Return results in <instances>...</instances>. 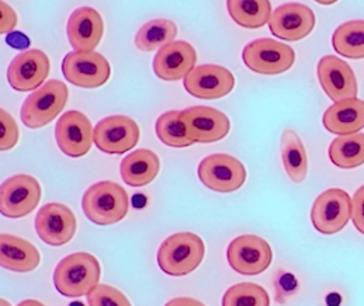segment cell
Instances as JSON below:
<instances>
[{
    "label": "cell",
    "instance_id": "7402d4cb",
    "mask_svg": "<svg viewBox=\"0 0 364 306\" xmlns=\"http://www.w3.org/2000/svg\"><path fill=\"white\" fill-rule=\"evenodd\" d=\"M322 123L328 132L339 136L359 133L364 128V100L356 97L332 104L325 111Z\"/></svg>",
    "mask_w": 364,
    "mask_h": 306
},
{
    "label": "cell",
    "instance_id": "f546056e",
    "mask_svg": "<svg viewBox=\"0 0 364 306\" xmlns=\"http://www.w3.org/2000/svg\"><path fill=\"white\" fill-rule=\"evenodd\" d=\"M223 306H270V297L259 284L240 283L227 290Z\"/></svg>",
    "mask_w": 364,
    "mask_h": 306
},
{
    "label": "cell",
    "instance_id": "74e56055",
    "mask_svg": "<svg viewBox=\"0 0 364 306\" xmlns=\"http://www.w3.org/2000/svg\"><path fill=\"white\" fill-rule=\"evenodd\" d=\"M69 306H83V304L82 302H75V304H70Z\"/></svg>",
    "mask_w": 364,
    "mask_h": 306
},
{
    "label": "cell",
    "instance_id": "cb8c5ba5",
    "mask_svg": "<svg viewBox=\"0 0 364 306\" xmlns=\"http://www.w3.org/2000/svg\"><path fill=\"white\" fill-rule=\"evenodd\" d=\"M282 160L287 176L294 183H303L308 175V156L300 135L294 129L282 133Z\"/></svg>",
    "mask_w": 364,
    "mask_h": 306
},
{
    "label": "cell",
    "instance_id": "ac0fdd59",
    "mask_svg": "<svg viewBox=\"0 0 364 306\" xmlns=\"http://www.w3.org/2000/svg\"><path fill=\"white\" fill-rule=\"evenodd\" d=\"M57 143L66 156H85L95 142V128L90 120L80 111H68L55 125Z\"/></svg>",
    "mask_w": 364,
    "mask_h": 306
},
{
    "label": "cell",
    "instance_id": "8d00e7d4",
    "mask_svg": "<svg viewBox=\"0 0 364 306\" xmlns=\"http://www.w3.org/2000/svg\"><path fill=\"white\" fill-rule=\"evenodd\" d=\"M0 305H1V306H11V305H10V302H7V301H6V300H1V301H0Z\"/></svg>",
    "mask_w": 364,
    "mask_h": 306
},
{
    "label": "cell",
    "instance_id": "8992f818",
    "mask_svg": "<svg viewBox=\"0 0 364 306\" xmlns=\"http://www.w3.org/2000/svg\"><path fill=\"white\" fill-rule=\"evenodd\" d=\"M352 218V198L341 188H329L314 201L311 221L314 228L323 235L341 232Z\"/></svg>",
    "mask_w": 364,
    "mask_h": 306
},
{
    "label": "cell",
    "instance_id": "5b68a950",
    "mask_svg": "<svg viewBox=\"0 0 364 306\" xmlns=\"http://www.w3.org/2000/svg\"><path fill=\"white\" fill-rule=\"evenodd\" d=\"M242 61L255 73L273 76L291 69L296 53L290 45L277 40L259 38L243 48Z\"/></svg>",
    "mask_w": 364,
    "mask_h": 306
},
{
    "label": "cell",
    "instance_id": "9c48e42d",
    "mask_svg": "<svg viewBox=\"0 0 364 306\" xmlns=\"http://www.w3.org/2000/svg\"><path fill=\"white\" fill-rule=\"evenodd\" d=\"M197 176L201 184L217 192H232L246 182V169L242 162L227 153L205 156L198 168Z\"/></svg>",
    "mask_w": 364,
    "mask_h": 306
},
{
    "label": "cell",
    "instance_id": "d4e9b609",
    "mask_svg": "<svg viewBox=\"0 0 364 306\" xmlns=\"http://www.w3.org/2000/svg\"><path fill=\"white\" fill-rule=\"evenodd\" d=\"M178 24L168 18H154L145 23L135 34V45L139 51L152 53L171 44L178 37Z\"/></svg>",
    "mask_w": 364,
    "mask_h": 306
},
{
    "label": "cell",
    "instance_id": "4316f807",
    "mask_svg": "<svg viewBox=\"0 0 364 306\" xmlns=\"http://www.w3.org/2000/svg\"><path fill=\"white\" fill-rule=\"evenodd\" d=\"M331 162L341 169H355L364 165V133L338 136L328 151Z\"/></svg>",
    "mask_w": 364,
    "mask_h": 306
},
{
    "label": "cell",
    "instance_id": "7a4b0ae2",
    "mask_svg": "<svg viewBox=\"0 0 364 306\" xmlns=\"http://www.w3.org/2000/svg\"><path fill=\"white\" fill-rule=\"evenodd\" d=\"M82 209L86 218L100 226L113 225L122 221L129 209V198L120 184L97 182L83 194Z\"/></svg>",
    "mask_w": 364,
    "mask_h": 306
},
{
    "label": "cell",
    "instance_id": "e575fe53",
    "mask_svg": "<svg viewBox=\"0 0 364 306\" xmlns=\"http://www.w3.org/2000/svg\"><path fill=\"white\" fill-rule=\"evenodd\" d=\"M165 306H205L201 301L196 300V298H190V297H178L171 300L169 302H166Z\"/></svg>",
    "mask_w": 364,
    "mask_h": 306
},
{
    "label": "cell",
    "instance_id": "4fadbf2b",
    "mask_svg": "<svg viewBox=\"0 0 364 306\" xmlns=\"http://www.w3.org/2000/svg\"><path fill=\"white\" fill-rule=\"evenodd\" d=\"M77 219L73 211L61 202H50L40 208L36 217L38 238L50 246L69 244L76 235Z\"/></svg>",
    "mask_w": 364,
    "mask_h": 306
},
{
    "label": "cell",
    "instance_id": "9a60e30c",
    "mask_svg": "<svg viewBox=\"0 0 364 306\" xmlns=\"http://www.w3.org/2000/svg\"><path fill=\"white\" fill-rule=\"evenodd\" d=\"M316 75L321 87L333 103L356 99L358 79L348 62L335 55L322 57L316 66Z\"/></svg>",
    "mask_w": 364,
    "mask_h": 306
},
{
    "label": "cell",
    "instance_id": "603a6c76",
    "mask_svg": "<svg viewBox=\"0 0 364 306\" xmlns=\"http://www.w3.org/2000/svg\"><path fill=\"white\" fill-rule=\"evenodd\" d=\"M161 170V160L154 151L138 149L122 160V182L131 187H145L152 183Z\"/></svg>",
    "mask_w": 364,
    "mask_h": 306
},
{
    "label": "cell",
    "instance_id": "7c38bea8",
    "mask_svg": "<svg viewBox=\"0 0 364 306\" xmlns=\"http://www.w3.org/2000/svg\"><path fill=\"white\" fill-rule=\"evenodd\" d=\"M188 94L203 100H217L228 96L235 87V76L221 65H200L184 79Z\"/></svg>",
    "mask_w": 364,
    "mask_h": 306
},
{
    "label": "cell",
    "instance_id": "ffe728a7",
    "mask_svg": "<svg viewBox=\"0 0 364 306\" xmlns=\"http://www.w3.org/2000/svg\"><path fill=\"white\" fill-rule=\"evenodd\" d=\"M197 63V53L187 41H173L162 47L154 61V73L166 82H176L186 79Z\"/></svg>",
    "mask_w": 364,
    "mask_h": 306
},
{
    "label": "cell",
    "instance_id": "f1b7e54d",
    "mask_svg": "<svg viewBox=\"0 0 364 306\" xmlns=\"http://www.w3.org/2000/svg\"><path fill=\"white\" fill-rule=\"evenodd\" d=\"M155 132L159 141L171 148H187L194 145L183 123L182 111L178 110L161 114L155 124Z\"/></svg>",
    "mask_w": 364,
    "mask_h": 306
},
{
    "label": "cell",
    "instance_id": "d590c367",
    "mask_svg": "<svg viewBox=\"0 0 364 306\" xmlns=\"http://www.w3.org/2000/svg\"><path fill=\"white\" fill-rule=\"evenodd\" d=\"M17 306H46L43 302L37 301V300H26L23 302H20Z\"/></svg>",
    "mask_w": 364,
    "mask_h": 306
},
{
    "label": "cell",
    "instance_id": "2e32d148",
    "mask_svg": "<svg viewBox=\"0 0 364 306\" xmlns=\"http://www.w3.org/2000/svg\"><path fill=\"white\" fill-rule=\"evenodd\" d=\"M182 120L194 143L218 142L231 129V121L225 113L207 106H194L183 110Z\"/></svg>",
    "mask_w": 364,
    "mask_h": 306
},
{
    "label": "cell",
    "instance_id": "277c9868",
    "mask_svg": "<svg viewBox=\"0 0 364 306\" xmlns=\"http://www.w3.org/2000/svg\"><path fill=\"white\" fill-rule=\"evenodd\" d=\"M68 99L66 83L58 79L48 80L24 100L20 111L21 121L31 129L43 128L61 114Z\"/></svg>",
    "mask_w": 364,
    "mask_h": 306
},
{
    "label": "cell",
    "instance_id": "30bf717a",
    "mask_svg": "<svg viewBox=\"0 0 364 306\" xmlns=\"http://www.w3.org/2000/svg\"><path fill=\"white\" fill-rule=\"evenodd\" d=\"M227 258L235 273L241 275H259L270 267L273 251L263 238L242 235L230 244Z\"/></svg>",
    "mask_w": 364,
    "mask_h": 306
},
{
    "label": "cell",
    "instance_id": "484cf974",
    "mask_svg": "<svg viewBox=\"0 0 364 306\" xmlns=\"http://www.w3.org/2000/svg\"><path fill=\"white\" fill-rule=\"evenodd\" d=\"M227 9L231 18L243 28H260L273 14L269 0H228Z\"/></svg>",
    "mask_w": 364,
    "mask_h": 306
},
{
    "label": "cell",
    "instance_id": "44dd1931",
    "mask_svg": "<svg viewBox=\"0 0 364 306\" xmlns=\"http://www.w3.org/2000/svg\"><path fill=\"white\" fill-rule=\"evenodd\" d=\"M41 263V254L31 242L3 234L0 236V264L14 273H30Z\"/></svg>",
    "mask_w": 364,
    "mask_h": 306
},
{
    "label": "cell",
    "instance_id": "836d02e7",
    "mask_svg": "<svg viewBox=\"0 0 364 306\" xmlns=\"http://www.w3.org/2000/svg\"><path fill=\"white\" fill-rule=\"evenodd\" d=\"M0 33L9 34L17 27V13L6 1H0Z\"/></svg>",
    "mask_w": 364,
    "mask_h": 306
},
{
    "label": "cell",
    "instance_id": "6da1fadb",
    "mask_svg": "<svg viewBox=\"0 0 364 306\" xmlns=\"http://www.w3.org/2000/svg\"><path fill=\"white\" fill-rule=\"evenodd\" d=\"M100 263L86 251L72 253L63 257L54 270V285L68 298L87 297L100 283Z\"/></svg>",
    "mask_w": 364,
    "mask_h": 306
},
{
    "label": "cell",
    "instance_id": "83f0119b",
    "mask_svg": "<svg viewBox=\"0 0 364 306\" xmlns=\"http://www.w3.org/2000/svg\"><path fill=\"white\" fill-rule=\"evenodd\" d=\"M333 50L349 60L364 58V20H352L341 24L332 35Z\"/></svg>",
    "mask_w": 364,
    "mask_h": 306
},
{
    "label": "cell",
    "instance_id": "52a82bcc",
    "mask_svg": "<svg viewBox=\"0 0 364 306\" xmlns=\"http://www.w3.org/2000/svg\"><path fill=\"white\" fill-rule=\"evenodd\" d=\"M43 188L30 175H16L4 180L0 187V212L10 219L30 215L40 204Z\"/></svg>",
    "mask_w": 364,
    "mask_h": 306
},
{
    "label": "cell",
    "instance_id": "5bb4252c",
    "mask_svg": "<svg viewBox=\"0 0 364 306\" xmlns=\"http://www.w3.org/2000/svg\"><path fill=\"white\" fill-rule=\"evenodd\" d=\"M139 126L131 117L110 116L95 126V143L99 151L109 155H122L139 141Z\"/></svg>",
    "mask_w": 364,
    "mask_h": 306
},
{
    "label": "cell",
    "instance_id": "1f68e13d",
    "mask_svg": "<svg viewBox=\"0 0 364 306\" xmlns=\"http://www.w3.org/2000/svg\"><path fill=\"white\" fill-rule=\"evenodd\" d=\"M0 151L7 152L17 145L20 139V131L11 114L3 109L0 110Z\"/></svg>",
    "mask_w": 364,
    "mask_h": 306
},
{
    "label": "cell",
    "instance_id": "e0dca14e",
    "mask_svg": "<svg viewBox=\"0 0 364 306\" xmlns=\"http://www.w3.org/2000/svg\"><path fill=\"white\" fill-rule=\"evenodd\" d=\"M316 18L312 9L303 3H284L279 6L269 21L272 34L284 41H300L308 37Z\"/></svg>",
    "mask_w": 364,
    "mask_h": 306
},
{
    "label": "cell",
    "instance_id": "8fae6325",
    "mask_svg": "<svg viewBox=\"0 0 364 306\" xmlns=\"http://www.w3.org/2000/svg\"><path fill=\"white\" fill-rule=\"evenodd\" d=\"M51 70L48 55L37 48L16 55L7 67V82L11 89L27 93L40 89Z\"/></svg>",
    "mask_w": 364,
    "mask_h": 306
},
{
    "label": "cell",
    "instance_id": "d6a6232c",
    "mask_svg": "<svg viewBox=\"0 0 364 306\" xmlns=\"http://www.w3.org/2000/svg\"><path fill=\"white\" fill-rule=\"evenodd\" d=\"M352 221L355 228L364 235V184L352 198Z\"/></svg>",
    "mask_w": 364,
    "mask_h": 306
},
{
    "label": "cell",
    "instance_id": "4dcf8cb0",
    "mask_svg": "<svg viewBox=\"0 0 364 306\" xmlns=\"http://www.w3.org/2000/svg\"><path fill=\"white\" fill-rule=\"evenodd\" d=\"M89 306H132L129 300L119 288L107 284H99L89 295Z\"/></svg>",
    "mask_w": 364,
    "mask_h": 306
},
{
    "label": "cell",
    "instance_id": "3957f363",
    "mask_svg": "<svg viewBox=\"0 0 364 306\" xmlns=\"http://www.w3.org/2000/svg\"><path fill=\"white\" fill-rule=\"evenodd\" d=\"M205 254L203 239L191 232H179L162 242L158 264L171 277H184L198 268Z\"/></svg>",
    "mask_w": 364,
    "mask_h": 306
},
{
    "label": "cell",
    "instance_id": "ba28073f",
    "mask_svg": "<svg viewBox=\"0 0 364 306\" xmlns=\"http://www.w3.org/2000/svg\"><path fill=\"white\" fill-rule=\"evenodd\" d=\"M62 73L68 83L83 89L106 84L112 76V66L99 53L72 51L62 61Z\"/></svg>",
    "mask_w": 364,
    "mask_h": 306
},
{
    "label": "cell",
    "instance_id": "d6986e66",
    "mask_svg": "<svg viewBox=\"0 0 364 306\" xmlns=\"http://www.w3.org/2000/svg\"><path fill=\"white\" fill-rule=\"evenodd\" d=\"M103 34L105 21L96 9L83 6L70 14L66 26V35L75 51H95L102 43Z\"/></svg>",
    "mask_w": 364,
    "mask_h": 306
}]
</instances>
